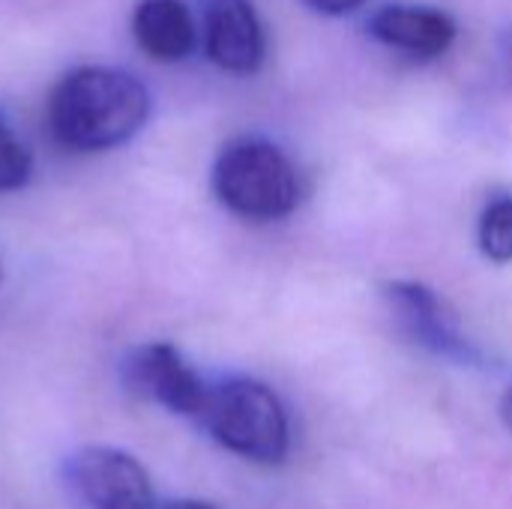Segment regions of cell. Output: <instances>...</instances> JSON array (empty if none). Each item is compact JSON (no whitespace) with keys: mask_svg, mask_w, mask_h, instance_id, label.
I'll return each mask as SVG.
<instances>
[{"mask_svg":"<svg viewBox=\"0 0 512 509\" xmlns=\"http://www.w3.org/2000/svg\"><path fill=\"white\" fill-rule=\"evenodd\" d=\"M33 174V156L27 144L15 135L9 120L0 114V192L21 189Z\"/></svg>","mask_w":512,"mask_h":509,"instance_id":"8fae6325","label":"cell"},{"mask_svg":"<svg viewBox=\"0 0 512 509\" xmlns=\"http://www.w3.org/2000/svg\"><path fill=\"white\" fill-rule=\"evenodd\" d=\"M369 30L384 45L417 57H438L456 42V21L432 6H384L372 15Z\"/></svg>","mask_w":512,"mask_h":509,"instance_id":"ba28073f","label":"cell"},{"mask_svg":"<svg viewBox=\"0 0 512 509\" xmlns=\"http://www.w3.org/2000/svg\"><path fill=\"white\" fill-rule=\"evenodd\" d=\"M480 249L495 264L512 261V195L495 198L480 216Z\"/></svg>","mask_w":512,"mask_h":509,"instance_id":"30bf717a","label":"cell"},{"mask_svg":"<svg viewBox=\"0 0 512 509\" xmlns=\"http://www.w3.org/2000/svg\"><path fill=\"white\" fill-rule=\"evenodd\" d=\"M213 192L237 216L270 222L300 201V177L291 159L264 138L231 141L213 165Z\"/></svg>","mask_w":512,"mask_h":509,"instance_id":"3957f363","label":"cell"},{"mask_svg":"<svg viewBox=\"0 0 512 509\" xmlns=\"http://www.w3.org/2000/svg\"><path fill=\"white\" fill-rule=\"evenodd\" d=\"M501 417H504L507 429L512 432V390H507V396H504V402H501Z\"/></svg>","mask_w":512,"mask_h":509,"instance_id":"5bb4252c","label":"cell"},{"mask_svg":"<svg viewBox=\"0 0 512 509\" xmlns=\"http://www.w3.org/2000/svg\"><path fill=\"white\" fill-rule=\"evenodd\" d=\"M390 303L408 330V336L423 345L429 354L462 363V366H480L483 354L480 348L459 330L453 312L447 303L423 282H393L387 288Z\"/></svg>","mask_w":512,"mask_h":509,"instance_id":"8992f818","label":"cell"},{"mask_svg":"<svg viewBox=\"0 0 512 509\" xmlns=\"http://www.w3.org/2000/svg\"><path fill=\"white\" fill-rule=\"evenodd\" d=\"M132 30L138 45L156 60H183L195 48V21L183 0H141Z\"/></svg>","mask_w":512,"mask_h":509,"instance_id":"9c48e42d","label":"cell"},{"mask_svg":"<svg viewBox=\"0 0 512 509\" xmlns=\"http://www.w3.org/2000/svg\"><path fill=\"white\" fill-rule=\"evenodd\" d=\"M63 483L78 509H156L138 459L114 447H84L63 465Z\"/></svg>","mask_w":512,"mask_h":509,"instance_id":"277c9868","label":"cell"},{"mask_svg":"<svg viewBox=\"0 0 512 509\" xmlns=\"http://www.w3.org/2000/svg\"><path fill=\"white\" fill-rule=\"evenodd\" d=\"M156 509H219V507H213V504H207V501L183 498V501H168V504H162V507H156Z\"/></svg>","mask_w":512,"mask_h":509,"instance_id":"4fadbf2b","label":"cell"},{"mask_svg":"<svg viewBox=\"0 0 512 509\" xmlns=\"http://www.w3.org/2000/svg\"><path fill=\"white\" fill-rule=\"evenodd\" d=\"M150 117L147 87L108 66L72 69L51 93L48 126L57 144L75 153H102L126 144Z\"/></svg>","mask_w":512,"mask_h":509,"instance_id":"6da1fadb","label":"cell"},{"mask_svg":"<svg viewBox=\"0 0 512 509\" xmlns=\"http://www.w3.org/2000/svg\"><path fill=\"white\" fill-rule=\"evenodd\" d=\"M198 423L228 453L258 465H279L288 456L291 432L279 396L252 378L210 384Z\"/></svg>","mask_w":512,"mask_h":509,"instance_id":"7a4b0ae2","label":"cell"},{"mask_svg":"<svg viewBox=\"0 0 512 509\" xmlns=\"http://www.w3.org/2000/svg\"><path fill=\"white\" fill-rule=\"evenodd\" d=\"M123 381L138 396L192 420H198L210 390V384H204L201 375L186 363V357L168 342H150L132 351L123 366Z\"/></svg>","mask_w":512,"mask_h":509,"instance_id":"5b68a950","label":"cell"},{"mask_svg":"<svg viewBox=\"0 0 512 509\" xmlns=\"http://www.w3.org/2000/svg\"><path fill=\"white\" fill-rule=\"evenodd\" d=\"M0 282H3V267H0Z\"/></svg>","mask_w":512,"mask_h":509,"instance_id":"9a60e30c","label":"cell"},{"mask_svg":"<svg viewBox=\"0 0 512 509\" xmlns=\"http://www.w3.org/2000/svg\"><path fill=\"white\" fill-rule=\"evenodd\" d=\"M210 60L231 75H252L264 63V27L252 0H201Z\"/></svg>","mask_w":512,"mask_h":509,"instance_id":"52a82bcc","label":"cell"},{"mask_svg":"<svg viewBox=\"0 0 512 509\" xmlns=\"http://www.w3.org/2000/svg\"><path fill=\"white\" fill-rule=\"evenodd\" d=\"M306 3L321 15H348V12L360 9L366 0H306Z\"/></svg>","mask_w":512,"mask_h":509,"instance_id":"7c38bea8","label":"cell"}]
</instances>
